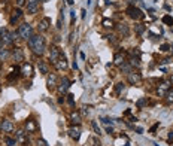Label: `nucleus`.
I'll return each instance as SVG.
<instances>
[{
  "label": "nucleus",
  "mask_w": 173,
  "mask_h": 146,
  "mask_svg": "<svg viewBox=\"0 0 173 146\" xmlns=\"http://www.w3.org/2000/svg\"><path fill=\"white\" fill-rule=\"evenodd\" d=\"M27 45L33 51V54H36V55H43V52L46 51V42L40 34H33L27 40Z\"/></svg>",
  "instance_id": "nucleus-1"
},
{
  "label": "nucleus",
  "mask_w": 173,
  "mask_h": 146,
  "mask_svg": "<svg viewBox=\"0 0 173 146\" xmlns=\"http://www.w3.org/2000/svg\"><path fill=\"white\" fill-rule=\"evenodd\" d=\"M18 36L24 40H29L33 36V27L27 22H22L20 27H18Z\"/></svg>",
  "instance_id": "nucleus-2"
},
{
  "label": "nucleus",
  "mask_w": 173,
  "mask_h": 146,
  "mask_svg": "<svg viewBox=\"0 0 173 146\" xmlns=\"http://www.w3.org/2000/svg\"><path fill=\"white\" fill-rule=\"evenodd\" d=\"M127 15L130 16V18H133V20H140V18H143L142 11L139 9V7H136V6L127 7Z\"/></svg>",
  "instance_id": "nucleus-3"
},
{
  "label": "nucleus",
  "mask_w": 173,
  "mask_h": 146,
  "mask_svg": "<svg viewBox=\"0 0 173 146\" xmlns=\"http://www.w3.org/2000/svg\"><path fill=\"white\" fill-rule=\"evenodd\" d=\"M61 51H60L57 46H51V51H49V61L52 63V64H55L57 61H58V58L61 57Z\"/></svg>",
  "instance_id": "nucleus-4"
},
{
  "label": "nucleus",
  "mask_w": 173,
  "mask_h": 146,
  "mask_svg": "<svg viewBox=\"0 0 173 146\" xmlns=\"http://www.w3.org/2000/svg\"><path fill=\"white\" fill-rule=\"evenodd\" d=\"M127 81L128 84H131V85H136V84H139L142 81V75L139 72H130L127 75Z\"/></svg>",
  "instance_id": "nucleus-5"
},
{
  "label": "nucleus",
  "mask_w": 173,
  "mask_h": 146,
  "mask_svg": "<svg viewBox=\"0 0 173 146\" xmlns=\"http://www.w3.org/2000/svg\"><path fill=\"white\" fill-rule=\"evenodd\" d=\"M58 85V78H57V75L55 73H48V76H46V87L49 88V90H52V88H55Z\"/></svg>",
  "instance_id": "nucleus-6"
},
{
  "label": "nucleus",
  "mask_w": 173,
  "mask_h": 146,
  "mask_svg": "<svg viewBox=\"0 0 173 146\" xmlns=\"http://www.w3.org/2000/svg\"><path fill=\"white\" fill-rule=\"evenodd\" d=\"M39 0H27V12L30 15H34L39 11Z\"/></svg>",
  "instance_id": "nucleus-7"
},
{
  "label": "nucleus",
  "mask_w": 173,
  "mask_h": 146,
  "mask_svg": "<svg viewBox=\"0 0 173 146\" xmlns=\"http://www.w3.org/2000/svg\"><path fill=\"white\" fill-rule=\"evenodd\" d=\"M16 36H18V31L14 33V31H6V34L3 36L2 39V45H11L12 42L16 39Z\"/></svg>",
  "instance_id": "nucleus-8"
},
{
  "label": "nucleus",
  "mask_w": 173,
  "mask_h": 146,
  "mask_svg": "<svg viewBox=\"0 0 173 146\" xmlns=\"http://www.w3.org/2000/svg\"><path fill=\"white\" fill-rule=\"evenodd\" d=\"M69 88H70V81H69V78L64 76L61 79V82H60V85H57V90H58L60 94H66Z\"/></svg>",
  "instance_id": "nucleus-9"
},
{
  "label": "nucleus",
  "mask_w": 173,
  "mask_h": 146,
  "mask_svg": "<svg viewBox=\"0 0 173 146\" xmlns=\"http://www.w3.org/2000/svg\"><path fill=\"white\" fill-rule=\"evenodd\" d=\"M11 55H12V58H14V61H15V63H21V61H24V52H22V49H21V48H15L12 52H11Z\"/></svg>",
  "instance_id": "nucleus-10"
},
{
  "label": "nucleus",
  "mask_w": 173,
  "mask_h": 146,
  "mask_svg": "<svg viewBox=\"0 0 173 146\" xmlns=\"http://www.w3.org/2000/svg\"><path fill=\"white\" fill-rule=\"evenodd\" d=\"M49 25H51V20H49V18H42V20L39 21L37 30H39L40 33H45V31L49 30Z\"/></svg>",
  "instance_id": "nucleus-11"
},
{
  "label": "nucleus",
  "mask_w": 173,
  "mask_h": 146,
  "mask_svg": "<svg viewBox=\"0 0 173 146\" xmlns=\"http://www.w3.org/2000/svg\"><path fill=\"white\" fill-rule=\"evenodd\" d=\"M67 134L72 137L73 140H79V137H81V128L78 127V125H75V127H70L67 130Z\"/></svg>",
  "instance_id": "nucleus-12"
},
{
  "label": "nucleus",
  "mask_w": 173,
  "mask_h": 146,
  "mask_svg": "<svg viewBox=\"0 0 173 146\" xmlns=\"http://www.w3.org/2000/svg\"><path fill=\"white\" fill-rule=\"evenodd\" d=\"M170 91V82H163L161 85H158V90H157V94L160 97H164L166 94Z\"/></svg>",
  "instance_id": "nucleus-13"
},
{
  "label": "nucleus",
  "mask_w": 173,
  "mask_h": 146,
  "mask_svg": "<svg viewBox=\"0 0 173 146\" xmlns=\"http://www.w3.org/2000/svg\"><path fill=\"white\" fill-rule=\"evenodd\" d=\"M55 67L58 69V70H66L67 69V58L64 54H61V57L58 58V61L55 63Z\"/></svg>",
  "instance_id": "nucleus-14"
},
{
  "label": "nucleus",
  "mask_w": 173,
  "mask_h": 146,
  "mask_svg": "<svg viewBox=\"0 0 173 146\" xmlns=\"http://www.w3.org/2000/svg\"><path fill=\"white\" fill-rule=\"evenodd\" d=\"M21 75L24 76H33V66L30 63H25L21 67Z\"/></svg>",
  "instance_id": "nucleus-15"
},
{
  "label": "nucleus",
  "mask_w": 173,
  "mask_h": 146,
  "mask_svg": "<svg viewBox=\"0 0 173 146\" xmlns=\"http://www.w3.org/2000/svg\"><path fill=\"white\" fill-rule=\"evenodd\" d=\"M22 11L20 9V7H16V9H14V12H12V16H11V24H15L16 21H18L20 18H22Z\"/></svg>",
  "instance_id": "nucleus-16"
},
{
  "label": "nucleus",
  "mask_w": 173,
  "mask_h": 146,
  "mask_svg": "<svg viewBox=\"0 0 173 146\" xmlns=\"http://www.w3.org/2000/svg\"><path fill=\"white\" fill-rule=\"evenodd\" d=\"M0 130H3L5 133H11L14 130V124L12 121H9V119H3V122H2V128Z\"/></svg>",
  "instance_id": "nucleus-17"
},
{
  "label": "nucleus",
  "mask_w": 173,
  "mask_h": 146,
  "mask_svg": "<svg viewBox=\"0 0 173 146\" xmlns=\"http://www.w3.org/2000/svg\"><path fill=\"white\" fill-rule=\"evenodd\" d=\"M125 63H127V61H125V58H124L123 54H121V52L115 54V57H114V64H115V66L121 67V66H124Z\"/></svg>",
  "instance_id": "nucleus-18"
},
{
  "label": "nucleus",
  "mask_w": 173,
  "mask_h": 146,
  "mask_svg": "<svg viewBox=\"0 0 173 146\" xmlns=\"http://www.w3.org/2000/svg\"><path fill=\"white\" fill-rule=\"evenodd\" d=\"M118 33L121 34V36H124V37H127L128 34H130V29H128V25L127 24H119L118 25Z\"/></svg>",
  "instance_id": "nucleus-19"
},
{
  "label": "nucleus",
  "mask_w": 173,
  "mask_h": 146,
  "mask_svg": "<svg viewBox=\"0 0 173 146\" xmlns=\"http://www.w3.org/2000/svg\"><path fill=\"white\" fill-rule=\"evenodd\" d=\"M25 130H27V133H34V131L37 130L36 122H34L33 119H29V121L25 122Z\"/></svg>",
  "instance_id": "nucleus-20"
},
{
  "label": "nucleus",
  "mask_w": 173,
  "mask_h": 146,
  "mask_svg": "<svg viewBox=\"0 0 173 146\" xmlns=\"http://www.w3.org/2000/svg\"><path fill=\"white\" fill-rule=\"evenodd\" d=\"M39 70H40V73H42V75H48V73H49L48 66H46V63H45V61H39Z\"/></svg>",
  "instance_id": "nucleus-21"
},
{
  "label": "nucleus",
  "mask_w": 173,
  "mask_h": 146,
  "mask_svg": "<svg viewBox=\"0 0 173 146\" xmlns=\"http://www.w3.org/2000/svg\"><path fill=\"white\" fill-rule=\"evenodd\" d=\"M70 119H72V122H73V124L78 125V124L81 122V113H79V112H73V113L70 115Z\"/></svg>",
  "instance_id": "nucleus-22"
},
{
  "label": "nucleus",
  "mask_w": 173,
  "mask_h": 146,
  "mask_svg": "<svg viewBox=\"0 0 173 146\" xmlns=\"http://www.w3.org/2000/svg\"><path fill=\"white\" fill-rule=\"evenodd\" d=\"M11 55L9 52V49H3V48H0V61H5V60Z\"/></svg>",
  "instance_id": "nucleus-23"
},
{
  "label": "nucleus",
  "mask_w": 173,
  "mask_h": 146,
  "mask_svg": "<svg viewBox=\"0 0 173 146\" xmlns=\"http://www.w3.org/2000/svg\"><path fill=\"white\" fill-rule=\"evenodd\" d=\"M130 66L131 67H140V60L137 57H131L130 58Z\"/></svg>",
  "instance_id": "nucleus-24"
},
{
  "label": "nucleus",
  "mask_w": 173,
  "mask_h": 146,
  "mask_svg": "<svg viewBox=\"0 0 173 146\" xmlns=\"http://www.w3.org/2000/svg\"><path fill=\"white\" fill-rule=\"evenodd\" d=\"M101 25H103L105 29H112V27H114V22H112V20H108V18H105V20L101 21Z\"/></svg>",
  "instance_id": "nucleus-25"
},
{
  "label": "nucleus",
  "mask_w": 173,
  "mask_h": 146,
  "mask_svg": "<svg viewBox=\"0 0 173 146\" xmlns=\"http://www.w3.org/2000/svg\"><path fill=\"white\" fill-rule=\"evenodd\" d=\"M148 105V100H146V97H142L140 100H137V103H136V106L139 107V109H142L143 106H146Z\"/></svg>",
  "instance_id": "nucleus-26"
},
{
  "label": "nucleus",
  "mask_w": 173,
  "mask_h": 146,
  "mask_svg": "<svg viewBox=\"0 0 173 146\" xmlns=\"http://www.w3.org/2000/svg\"><path fill=\"white\" fill-rule=\"evenodd\" d=\"M134 31H136L137 34H142V33L145 31V25H143V24H136V25H134Z\"/></svg>",
  "instance_id": "nucleus-27"
},
{
  "label": "nucleus",
  "mask_w": 173,
  "mask_h": 146,
  "mask_svg": "<svg viewBox=\"0 0 173 146\" xmlns=\"http://www.w3.org/2000/svg\"><path fill=\"white\" fill-rule=\"evenodd\" d=\"M124 88H125V85H124L123 82H119V84H116V87H115V92H116L118 96H119V94L124 91Z\"/></svg>",
  "instance_id": "nucleus-28"
},
{
  "label": "nucleus",
  "mask_w": 173,
  "mask_h": 146,
  "mask_svg": "<svg viewBox=\"0 0 173 146\" xmlns=\"http://www.w3.org/2000/svg\"><path fill=\"white\" fill-rule=\"evenodd\" d=\"M6 145L7 146H16V145H18V140L12 139V137H6Z\"/></svg>",
  "instance_id": "nucleus-29"
},
{
  "label": "nucleus",
  "mask_w": 173,
  "mask_h": 146,
  "mask_svg": "<svg viewBox=\"0 0 173 146\" xmlns=\"http://www.w3.org/2000/svg\"><path fill=\"white\" fill-rule=\"evenodd\" d=\"M130 72H131V66H130V64H124V66H121V73H130Z\"/></svg>",
  "instance_id": "nucleus-30"
},
{
  "label": "nucleus",
  "mask_w": 173,
  "mask_h": 146,
  "mask_svg": "<svg viewBox=\"0 0 173 146\" xmlns=\"http://www.w3.org/2000/svg\"><path fill=\"white\" fill-rule=\"evenodd\" d=\"M163 22L167 24V25H173V18L170 15H166V16H163Z\"/></svg>",
  "instance_id": "nucleus-31"
},
{
  "label": "nucleus",
  "mask_w": 173,
  "mask_h": 146,
  "mask_svg": "<svg viewBox=\"0 0 173 146\" xmlns=\"http://www.w3.org/2000/svg\"><path fill=\"white\" fill-rule=\"evenodd\" d=\"M166 100H167L169 105H172V103H173V90H170V91L166 94Z\"/></svg>",
  "instance_id": "nucleus-32"
},
{
  "label": "nucleus",
  "mask_w": 173,
  "mask_h": 146,
  "mask_svg": "<svg viewBox=\"0 0 173 146\" xmlns=\"http://www.w3.org/2000/svg\"><path fill=\"white\" fill-rule=\"evenodd\" d=\"M91 125H93V130H94V133H96V134H101V131H100V128H99V125L96 124V122H91Z\"/></svg>",
  "instance_id": "nucleus-33"
},
{
  "label": "nucleus",
  "mask_w": 173,
  "mask_h": 146,
  "mask_svg": "<svg viewBox=\"0 0 173 146\" xmlns=\"http://www.w3.org/2000/svg\"><path fill=\"white\" fill-rule=\"evenodd\" d=\"M160 49L163 51V52H167V51H170V43H163L160 46Z\"/></svg>",
  "instance_id": "nucleus-34"
},
{
  "label": "nucleus",
  "mask_w": 173,
  "mask_h": 146,
  "mask_svg": "<svg viewBox=\"0 0 173 146\" xmlns=\"http://www.w3.org/2000/svg\"><path fill=\"white\" fill-rule=\"evenodd\" d=\"M131 57H137V58L140 57V51H139V48H134V49H131Z\"/></svg>",
  "instance_id": "nucleus-35"
},
{
  "label": "nucleus",
  "mask_w": 173,
  "mask_h": 146,
  "mask_svg": "<svg viewBox=\"0 0 173 146\" xmlns=\"http://www.w3.org/2000/svg\"><path fill=\"white\" fill-rule=\"evenodd\" d=\"M16 139H20V140H25V136H24V131H22V130L16 131Z\"/></svg>",
  "instance_id": "nucleus-36"
},
{
  "label": "nucleus",
  "mask_w": 173,
  "mask_h": 146,
  "mask_svg": "<svg viewBox=\"0 0 173 146\" xmlns=\"http://www.w3.org/2000/svg\"><path fill=\"white\" fill-rule=\"evenodd\" d=\"M67 101H69V105H70L72 107L75 106V100H73V96H72V94H67Z\"/></svg>",
  "instance_id": "nucleus-37"
},
{
  "label": "nucleus",
  "mask_w": 173,
  "mask_h": 146,
  "mask_svg": "<svg viewBox=\"0 0 173 146\" xmlns=\"http://www.w3.org/2000/svg\"><path fill=\"white\" fill-rule=\"evenodd\" d=\"M24 3H25V0H15V5H16V7H20V9L24 6Z\"/></svg>",
  "instance_id": "nucleus-38"
},
{
  "label": "nucleus",
  "mask_w": 173,
  "mask_h": 146,
  "mask_svg": "<svg viewBox=\"0 0 173 146\" xmlns=\"http://www.w3.org/2000/svg\"><path fill=\"white\" fill-rule=\"evenodd\" d=\"M37 146H49L43 139H37Z\"/></svg>",
  "instance_id": "nucleus-39"
},
{
  "label": "nucleus",
  "mask_w": 173,
  "mask_h": 146,
  "mask_svg": "<svg viewBox=\"0 0 173 146\" xmlns=\"http://www.w3.org/2000/svg\"><path fill=\"white\" fill-rule=\"evenodd\" d=\"M108 39L112 42V43H116V39H115V36H114V34H109V36H108Z\"/></svg>",
  "instance_id": "nucleus-40"
},
{
  "label": "nucleus",
  "mask_w": 173,
  "mask_h": 146,
  "mask_svg": "<svg viewBox=\"0 0 173 146\" xmlns=\"http://www.w3.org/2000/svg\"><path fill=\"white\" fill-rule=\"evenodd\" d=\"M101 121H103V122H105V124H109V122H112V121H110V119H109V118H103V119H101Z\"/></svg>",
  "instance_id": "nucleus-41"
},
{
  "label": "nucleus",
  "mask_w": 173,
  "mask_h": 146,
  "mask_svg": "<svg viewBox=\"0 0 173 146\" xmlns=\"http://www.w3.org/2000/svg\"><path fill=\"white\" fill-rule=\"evenodd\" d=\"M157 127H158V124H155V125H154V127L151 128V133H152V131H155V130H157Z\"/></svg>",
  "instance_id": "nucleus-42"
},
{
  "label": "nucleus",
  "mask_w": 173,
  "mask_h": 146,
  "mask_svg": "<svg viewBox=\"0 0 173 146\" xmlns=\"http://www.w3.org/2000/svg\"><path fill=\"white\" fill-rule=\"evenodd\" d=\"M173 140V133H169V142Z\"/></svg>",
  "instance_id": "nucleus-43"
},
{
  "label": "nucleus",
  "mask_w": 173,
  "mask_h": 146,
  "mask_svg": "<svg viewBox=\"0 0 173 146\" xmlns=\"http://www.w3.org/2000/svg\"><path fill=\"white\" fill-rule=\"evenodd\" d=\"M106 131H108V133L110 134V133H112V131H114V130H112V127H108V128H106Z\"/></svg>",
  "instance_id": "nucleus-44"
},
{
  "label": "nucleus",
  "mask_w": 173,
  "mask_h": 146,
  "mask_svg": "<svg viewBox=\"0 0 173 146\" xmlns=\"http://www.w3.org/2000/svg\"><path fill=\"white\" fill-rule=\"evenodd\" d=\"M70 14H72V22H75V12H73V11H72V12H70Z\"/></svg>",
  "instance_id": "nucleus-45"
},
{
  "label": "nucleus",
  "mask_w": 173,
  "mask_h": 146,
  "mask_svg": "<svg viewBox=\"0 0 173 146\" xmlns=\"http://www.w3.org/2000/svg\"><path fill=\"white\" fill-rule=\"evenodd\" d=\"M58 103L61 105V103H64V97H61V98H58Z\"/></svg>",
  "instance_id": "nucleus-46"
},
{
  "label": "nucleus",
  "mask_w": 173,
  "mask_h": 146,
  "mask_svg": "<svg viewBox=\"0 0 173 146\" xmlns=\"http://www.w3.org/2000/svg\"><path fill=\"white\" fill-rule=\"evenodd\" d=\"M67 5H73V0H67Z\"/></svg>",
  "instance_id": "nucleus-47"
},
{
  "label": "nucleus",
  "mask_w": 173,
  "mask_h": 146,
  "mask_svg": "<svg viewBox=\"0 0 173 146\" xmlns=\"http://www.w3.org/2000/svg\"><path fill=\"white\" fill-rule=\"evenodd\" d=\"M40 3H46V2H49V0H39Z\"/></svg>",
  "instance_id": "nucleus-48"
},
{
  "label": "nucleus",
  "mask_w": 173,
  "mask_h": 146,
  "mask_svg": "<svg viewBox=\"0 0 173 146\" xmlns=\"http://www.w3.org/2000/svg\"><path fill=\"white\" fill-rule=\"evenodd\" d=\"M170 84H173V75H170Z\"/></svg>",
  "instance_id": "nucleus-49"
},
{
  "label": "nucleus",
  "mask_w": 173,
  "mask_h": 146,
  "mask_svg": "<svg viewBox=\"0 0 173 146\" xmlns=\"http://www.w3.org/2000/svg\"><path fill=\"white\" fill-rule=\"evenodd\" d=\"M170 48H172V51H170V52H172V54H173V43H172V45H170Z\"/></svg>",
  "instance_id": "nucleus-50"
},
{
  "label": "nucleus",
  "mask_w": 173,
  "mask_h": 146,
  "mask_svg": "<svg viewBox=\"0 0 173 146\" xmlns=\"http://www.w3.org/2000/svg\"><path fill=\"white\" fill-rule=\"evenodd\" d=\"M2 122H3V121H2V119H0V128H2Z\"/></svg>",
  "instance_id": "nucleus-51"
},
{
  "label": "nucleus",
  "mask_w": 173,
  "mask_h": 146,
  "mask_svg": "<svg viewBox=\"0 0 173 146\" xmlns=\"http://www.w3.org/2000/svg\"><path fill=\"white\" fill-rule=\"evenodd\" d=\"M2 46H3V45H2V40H0V48H2Z\"/></svg>",
  "instance_id": "nucleus-52"
},
{
  "label": "nucleus",
  "mask_w": 173,
  "mask_h": 146,
  "mask_svg": "<svg viewBox=\"0 0 173 146\" xmlns=\"http://www.w3.org/2000/svg\"><path fill=\"white\" fill-rule=\"evenodd\" d=\"M0 91H2V85H0Z\"/></svg>",
  "instance_id": "nucleus-53"
},
{
  "label": "nucleus",
  "mask_w": 173,
  "mask_h": 146,
  "mask_svg": "<svg viewBox=\"0 0 173 146\" xmlns=\"http://www.w3.org/2000/svg\"><path fill=\"white\" fill-rule=\"evenodd\" d=\"M124 146H130V145H124Z\"/></svg>",
  "instance_id": "nucleus-54"
},
{
  "label": "nucleus",
  "mask_w": 173,
  "mask_h": 146,
  "mask_svg": "<svg viewBox=\"0 0 173 146\" xmlns=\"http://www.w3.org/2000/svg\"><path fill=\"white\" fill-rule=\"evenodd\" d=\"M136 2H140V0H136Z\"/></svg>",
  "instance_id": "nucleus-55"
}]
</instances>
